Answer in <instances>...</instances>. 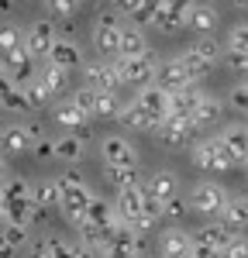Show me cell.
<instances>
[{
  "mask_svg": "<svg viewBox=\"0 0 248 258\" xmlns=\"http://www.w3.org/2000/svg\"><path fill=\"white\" fill-rule=\"evenodd\" d=\"M4 69H7V80L11 83L24 86L28 80H35V55H31L28 48H21V52H14V55L4 59Z\"/></svg>",
  "mask_w": 248,
  "mask_h": 258,
  "instance_id": "17",
  "label": "cell"
},
{
  "mask_svg": "<svg viewBox=\"0 0 248 258\" xmlns=\"http://www.w3.org/2000/svg\"><path fill=\"white\" fill-rule=\"evenodd\" d=\"M35 76H38V83L52 93V97L62 93V90H66V80H69V73H62V69H55V66H45V69L35 73Z\"/></svg>",
  "mask_w": 248,
  "mask_h": 258,
  "instance_id": "36",
  "label": "cell"
},
{
  "mask_svg": "<svg viewBox=\"0 0 248 258\" xmlns=\"http://www.w3.org/2000/svg\"><path fill=\"white\" fill-rule=\"evenodd\" d=\"M83 86H90V90H100V93H117V73H114V62H86L83 66Z\"/></svg>",
  "mask_w": 248,
  "mask_h": 258,
  "instance_id": "11",
  "label": "cell"
},
{
  "mask_svg": "<svg viewBox=\"0 0 248 258\" xmlns=\"http://www.w3.org/2000/svg\"><path fill=\"white\" fill-rule=\"evenodd\" d=\"M227 103H231V110H238V114H248V83H238V86L227 93Z\"/></svg>",
  "mask_w": 248,
  "mask_h": 258,
  "instance_id": "42",
  "label": "cell"
},
{
  "mask_svg": "<svg viewBox=\"0 0 248 258\" xmlns=\"http://www.w3.org/2000/svg\"><path fill=\"white\" fill-rule=\"evenodd\" d=\"M114 73L117 80L128 83V86H152L155 83V73H159V55L152 48H145L142 55H128V59H114Z\"/></svg>",
  "mask_w": 248,
  "mask_h": 258,
  "instance_id": "2",
  "label": "cell"
},
{
  "mask_svg": "<svg viewBox=\"0 0 248 258\" xmlns=\"http://www.w3.org/2000/svg\"><path fill=\"white\" fill-rule=\"evenodd\" d=\"M7 80V69H4V59H0V83Z\"/></svg>",
  "mask_w": 248,
  "mask_h": 258,
  "instance_id": "55",
  "label": "cell"
},
{
  "mask_svg": "<svg viewBox=\"0 0 248 258\" xmlns=\"http://www.w3.org/2000/svg\"><path fill=\"white\" fill-rule=\"evenodd\" d=\"M159 251L165 255H190L193 251V238L186 234L183 227H169V231H162L159 234Z\"/></svg>",
  "mask_w": 248,
  "mask_h": 258,
  "instance_id": "22",
  "label": "cell"
},
{
  "mask_svg": "<svg viewBox=\"0 0 248 258\" xmlns=\"http://www.w3.org/2000/svg\"><path fill=\"white\" fill-rule=\"evenodd\" d=\"M217 117H221V100L214 97V93H204V90H200V97H197V103H193V114H190L193 127L214 124Z\"/></svg>",
  "mask_w": 248,
  "mask_h": 258,
  "instance_id": "23",
  "label": "cell"
},
{
  "mask_svg": "<svg viewBox=\"0 0 248 258\" xmlns=\"http://www.w3.org/2000/svg\"><path fill=\"white\" fill-rule=\"evenodd\" d=\"M217 21H221V14L210 4H193L190 7V18H186V28L193 35H214L217 31Z\"/></svg>",
  "mask_w": 248,
  "mask_h": 258,
  "instance_id": "18",
  "label": "cell"
},
{
  "mask_svg": "<svg viewBox=\"0 0 248 258\" xmlns=\"http://www.w3.org/2000/svg\"><path fill=\"white\" fill-rule=\"evenodd\" d=\"M31 131L24 127V124H7L4 131H0V155H24L28 148H31Z\"/></svg>",
  "mask_w": 248,
  "mask_h": 258,
  "instance_id": "15",
  "label": "cell"
},
{
  "mask_svg": "<svg viewBox=\"0 0 248 258\" xmlns=\"http://www.w3.org/2000/svg\"><path fill=\"white\" fill-rule=\"evenodd\" d=\"M31 258H55V238L31 241Z\"/></svg>",
  "mask_w": 248,
  "mask_h": 258,
  "instance_id": "46",
  "label": "cell"
},
{
  "mask_svg": "<svg viewBox=\"0 0 248 258\" xmlns=\"http://www.w3.org/2000/svg\"><path fill=\"white\" fill-rule=\"evenodd\" d=\"M11 176V172H7V165H4V159H0V186H4V179Z\"/></svg>",
  "mask_w": 248,
  "mask_h": 258,
  "instance_id": "54",
  "label": "cell"
},
{
  "mask_svg": "<svg viewBox=\"0 0 248 258\" xmlns=\"http://www.w3.org/2000/svg\"><path fill=\"white\" fill-rule=\"evenodd\" d=\"M159 4H162V0H142V7L135 11V24H138V28H145V24H152V18H155V11H159Z\"/></svg>",
  "mask_w": 248,
  "mask_h": 258,
  "instance_id": "43",
  "label": "cell"
},
{
  "mask_svg": "<svg viewBox=\"0 0 248 258\" xmlns=\"http://www.w3.org/2000/svg\"><path fill=\"white\" fill-rule=\"evenodd\" d=\"M86 224L90 227H100V231H110L117 224V210L110 200H100V197H90L86 203Z\"/></svg>",
  "mask_w": 248,
  "mask_h": 258,
  "instance_id": "19",
  "label": "cell"
},
{
  "mask_svg": "<svg viewBox=\"0 0 248 258\" xmlns=\"http://www.w3.org/2000/svg\"><path fill=\"white\" fill-rule=\"evenodd\" d=\"M45 59H48V66H55V69H62V73H73V69H80V66H83V52H80L76 41L55 38Z\"/></svg>",
  "mask_w": 248,
  "mask_h": 258,
  "instance_id": "12",
  "label": "cell"
},
{
  "mask_svg": "<svg viewBox=\"0 0 248 258\" xmlns=\"http://www.w3.org/2000/svg\"><path fill=\"white\" fill-rule=\"evenodd\" d=\"M117 107H121L117 93H100V90H93V107H90V117H114V114H117Z\"/></svg>",
  "mask_w": 248,
  "mask_h": 258,
  "instance_id": "34",
  "label": "cell"
},
{
  "mask_svg": "<svg viewBox=\"0 0 248 258\" xmlns=\"http://www.w3.org/2000/svg\"><path fill=\"white\" fill-rule=\"evenodd\" d=\"M165 258H190V255H165Z\"/></svg>",
  "mask_w": 248,
  "mask_h": 258,
  "instance_id": "58",
  "label": "cell"
},
{
  "mask_svg": "<svg viewBox=\"0 0 248 258\" xmlns=\"http://www.w3.org/2000/svg\"><path fill=\"white\" fill-rule=\"evenodd\" d=\"M73 103H76V107H80L83 114H86V117H90V107H93V90H90V86H83V90H76V93H73Z\"/></svg>",
  "mask_w": 248,
  "mask_h": 258,
  "instance_id": "47",
  "label": "cell"
},
{
  "mask_svg": "<svg viewBox=\"0 0 248 258\" xmlns=\"http://www.w3.org/2000/svg\"><path fill=\"white\" fill-rule=\"evenodd\" d=\"M69 258H100L90 244H83V241H69Z\"/></svg>",
  "mask_w": 248,
  "mask_h": 258,
  "instance_id": "48",
  "label": "cell"
},
{
  "mask_svg": "<svg viewBox=\"0 0 248 258\" xmlns=\"http://www.w3.org/2000/svg\"><path fill=\"white\" fill-rule=\"evenodd\" d=\"M193 4H197V0H162L159 11H155V18H152V28L162 31V35H176V31H183Z\"/></svg>",
  "mask_w": 248,
  "mask_h": 258,
  "instance_id": "4",
  "label": "cell"
},
{
  "mask_svg": "<svg viewBox=\"0 0 248 258\" xmlns=\"http://www.w3.org/2000/svg\"><path fill=\"white\" fill-rule=\"evenodd\" d=\"M0 207H4V224H31L38 217V207L31 203V186L21 176H7L0 186Z\"/></svg>",
  "mask_w": 248,
  "mask_h": 258,
  "instance_id": "1",
  "label": "cell"
},
{
  "mask_svg": "<svg viewBox=\"0 0 248 258\" xmlns=\"http://www.w3.org/2000/svg\"><path fill=\"white\" fill-rule=\"evenodd\" d=\"M231 4H234V7H248V0H231Z\"/></svg>",
  "mask_w": 248,
  "mask_h": 258,
  "instance_id": "56",
  "label": "cell"
},
{
  "mask_svg": "<svg viewBox=\"0 0 248 258\" xmlns=\"http://www.w3.org/2000/svg\"><path fill=\"white\" fill-rule=\"evenodd\" d=\"M152 135L162 141L165 148H183V145L193 141L197 127H193V120H190V117H172V114H169L165 120L155 124V131H152Z\"/></svg>",
  "mask_w": 248,
  "mask_h": 258,
  "instance_id": "6",
  "label": "cell"
},
{
  "mask_svg": "<svg viewBox=\"0 0 248 258\" xmlns=\"http://www.w3.org/2000/svg\"><path fill=\"white\" fill-rule=\"evenodd\" d=\"M197 97H200V90H197V86L172 90V93H169V114H172V117H190V114H193Z\"/></svg>",
  "mask_w": 248,
  "mask_h": 258,
  "instance_id": "29",
  "label": "cell"
},
{
  "mask_svg": "<svg viewBox=\"0 0 248 258\" xmlns=\"http://www.w3.org/2000/svg\"><path fill=\"white\" fill-rule=\"evenodd\" d=\"M100 258H138V251H124V248H107Z\"/></svg>",
  "mask_w": 248,
  "mask_h": 258,
  "instance_id": "52",
  "label": "cell"
},
{
  "mask_svg": "<svg viewBox=\"0 0 248 258\" xmlns=\"http://www.w3.org/2000/svg\"><path fill=\"white\" fill-rule=\"evenodd\" d=\"M114 117L121 120L128 131H152V127H155V124L148 120V114H145V110L138 107V103H135V100H131V103H121Z\"/></svg>",
  "mask_w": 248,
  "mask_h": 258,
  "instance_id": "27",
  "label": "cell"
},
{
  "mask_svg": "<svg viewBox=\"0 0 248 258\" xmlns=\"http://www.w3.org/2000/svg\"><path fill=\"white\" fill-rule=\"evenodd\" d=\"M142 200H145V186H142V182L117 189V203H114L117 220H124V224H135V220L142 217Z\"/></svg>",
  "mask_w": 248,
  "mask_h": 258,
  "instance_id": "13",
  "label": "cell"
},
{
  "mask_svg": "<svg viewBox=\"0 0 248 258\" xmlns=\"http://www.w3.org/2000/svg\"><path fill=\"white\" fill-rule=\"evenodd\" d=\"M114 4H117V11L128 14V18H135V11L142 7V0H114Z\"/></svg>",
  "mask_w": 248,
  "mask_h": 258,
  "instance_id": "50",
  "label": "cell"
},
{
  "mask_svg": "<svg viewBox=\"0 0 248 258\" xmlns=\"http://www.w3.org/2000/svg\"><path fill=\"white\" fill-rule=\"evenodd\" d=\"M52 14H59V18H73V14H80L83 0H41Z\"/></svg>",
  "mask_w": 248,
  "mask_h": 258,
  "instance_id": "41",
  "label": "cell"
},
{
  "mask_svg": "<svg viewBox=\"0 0 248 258\" xmlns=\"http://www.w3.org/2000/svg\"><path fill=\"white\" fill-rule=\"evenodd\" d=\"M0 107L11 110V114H28V110H31L28 100H24V90H21L18 83H11V80L0 83Z\"/></svg>",
  "mask_w": 248,
  "mask_h": 258,
  "instance_id": "30",
  "label": "cell"
},
{
  "mask_svg": "<svg viewBox=\"0 0 248 258\" xmlns=\"http://www.w3.org/2000/svg\"><path fill=\"white\" fill-rule=\"evenodd\" d=\"M31 203L38 207V210H48V207H59V186H55V179H41L31 186Z\"/></svg>",
  "mask_w": 248,
  "mask_h": 258,
  "instance_id": "31",
  "label": "cell"
},
{
  "mask_svg": "<svg viewBox=\"0 0 248 258\" xmlns=\"http://www.w3.org/2000/svg\"><path fill=\"white\" fill-rule=\"evenodd\" d=\"M52 148H55V159L59 162H80L83 155H86V141L80 138V135H59V138L52 141Z\"/></svg>",
  "mask_w": 248,
  "mask_h": 258,
  "instance_id": "25",
  "label": "cell"
},
{
  "mask_svg": "<svg viewBox=\"0 0 248 258\" xmlns=\"http://www.w3.org/2000/svg\"><path fill=\"white\" fill-rule=\"evenodd\" d=\"M217 141L224 145V152L231 155L234 165H245V159H248V127L245 124H231V127H224V131L217 135Z\"/></svg>",
  "mask_w": 248,
  "mask_h": 258,
  "instance_id": "14",
  "label": "cell"
},
{
  "mask_svg": "<svg viewBox=\"0 0 248 258\" xmlns=\"http://www.w3.org/2000/svg\"><path fill=\"white\" fill-rule=\"evenodd\" d=\"M21 90H24V100H28V107H31V110H35V107H45V103H52V93L38 83V76H35V80H28Z\"/></svg>",
  "mask_w": 248,
  "mask_h": 258,
  "instance_id": "37",
  "label": "cell"
},
{
  "mask_svg": "<svg viewBox=\"0 0 248 258\" xmlns=\"http://www.w3.org/2000/svg\"><path fill=\"white\" fill-rule=\"evenodd\" d=\"M221 59H224L231 69H248V55H241V52H227V48H224V55H221Z\"/></svg>",
  "mask_w": 248,
  "mask_h": 258,
  "instance_id": "49",
  "label": "cell"
},
{
  "mask_svg": "<svg viewBox=\"0 0 248 258\" xmlns=\"http://www.w3.org/2000/svg\"><path fill=\"white\" fill-rule=\"evenodd\" d=\"M52 117L59 120L62 127H69V131H76V127H86V124H90V117H86V114H83V110L69 97L52 103Z\"/></svg>",
  "mask_w": 248,
  "mask_h": 258,
  "instance_id": "24",
  "label": "cell"
},
{
  "mask_svg": "<svg viewBox=\"0 0 248 258\" xmlns=\"http://www.w3.org/2000/svg\"><path fill=\"white\" fill-rule=\"evenodd\" d=\"M0 227H4V231H0V238L7 241L14 251L28 244V227H24V224H0Z\"/></svg>",
  "mask_w": 248,
  "mask_h": 258,
  "instance_id": "39",
  "label": "cell"
},
{
  "mask_svg": "<svg viewBox=\"0 0 248 258\" xmlns=\"http://www.w3.org/2000/svg\"><path fill=\"white\" fill-rule=\"evenodd\" d=\"M224 48H227V52H241V55H248V21H241V24L231 28Z\"/></svg>",
  "mask_w": 248,
  "mask_h": 258,
  "instance_id": "38",
  "label": "cell"
},
{
  "mask_svg": "<svg viewBox=\"0 0 248 258\" xmlns=\"http://www.w3.org/2000/svg\"><path fill=\"white\" fill-rule=\"evenodd\" d=\"M31 155L38 162H48V159H55V148H52L48 138H38V135H35V138H31Z\"/></svg>",
  "mask_w": 248,
  "mask_h": 258,
  "instance_id": "45",
  "label": "cell"
},
{
  "mask_svg": "<svg viewBox=\"0 0 248 258\" xmlns=\"http://www.w3.org/2000/svg\"><path fill=\"white\" fill-rule=\"evenodd\" d=\"M176 62H179V69H183V76H186V83H190V86H197V83H200L207 73H210V66H207V62L200 59L193 48L179 52V55H176Z\"/></svg>",
  "mask_w": 248,
  "mask_h": 258,
  "instance_id": "28",
  "label": "cell"
},
{
  "mask_svg": "<svg viewBox=\"0 0 248 258\" xmlns=\"http://www.w3.org/2000/svg\"><path fill=\"white\" fill-rule=\"evenodd\" d=\"M145 193H148V197H155L159 203H165V200L179 197V179H176V172H169V169H159V172H152V176H148Z\"/></svg>",
  "mask_w": 248,
  "mask_h": 258,
  "instance_id": "16",
  "label": "cell"
},
{
  "mask_svg": "<svg viewBox=\"0 0 248 258\" xmlns=\"http://www.w3.org/2000/svg\"><path fill=\"white\" fill-rule=\"evenodd\" d=\"M148 48L145 41V31L138 24H121V38H117V59H128V55H142Z\"/></svg>",
  "mask_w": 248,
  "mask_h": 258,
  "instance_id": "21",
  "label": "cell"
},
{
  "mask_svg": "<svg viewBox=\"0 0 248 258\" xmlns=\"http://www.w3.org/2000/svg\"><path fill=\"white\" fill-rule=\"evenodd\" d=\"M21 48H24V31L14 28V24H4V28H0V59L14 55Z\"/></svg>",
  "mask_w": 248,
  "mask_h": 258,
  "instance_id": "33",
  "label": "cell"
},
{
  "mask_svg": "<svg viewBox=\"0 0 248 258\" xmlns=\"http://www.w3.org/2000/svg\"><path fill=\"white\" fill-rule=\"evenodd\" d=\"M231 238H234V231H227L224 224H207V227L197 231L193 244H204V248H214V251H224Z\"/></svg>",
  "mask_w": 248,
  "mask_h": 258,
  "instance_id": "26",
  "label": "cell"
},
{
  "mask_svg": "<svg viewBox=\"0 0 248 258\" xmlns=\"http://www.w3.org/2000/svg\"><path fill=\"white\" fill-rule=\"evenodd\" d=\"M0 7H11V0H0Z\"/></svg>",
  "mask_w": 248,
  "mask_h": 258,
  "instance_id": "57",
  "label": "cell"
},
{
  "mask_svg": "<svg viewBox=\"0 0 248 258\" xmlns=\"http://www.w3.org/2000/svg\"><path fill=\"white\" fill-rule=\"evenodd\" d=\"M0 224H4V207H0Z\"/></svg>",
  "mask_w": 248,
  "mask_h": 258,
  "instance_id": "59",
  "label": "cell"
},
{
  "mask_svg": "<svg viewBox=\"0 0 248 258\" xmlns=\"http://www.w3.org/2000/svg\"><path fill=\"white\" fill-rule=\"evenodd\" d=\"M227 193L217 186V182H210V179H204V182H197L193 186V193H190V210H197V214H204V217H214V214H221V207H224Z\"/></svg>",
  "mask_w": 248,
  "mask_h": 258,
  "instance_id": "5",
  "label": "cell"
},
{
  "mask_svg": "<svg viewBox=\"0 0 248 258\" xmlns=\"http://www.w3.org/2000/svg\"><path fill=\"white\" fill-rule=\"evenodd\" d=\"M107 182H110L114 189L135 186V182H138V165H107Z\"/></svg>",
  "mask_w": 248,
  "mask_h": 258,
  "instance_id": "35",
  "label": "cell"
},
{
  "mask_svg": "<svg viewBox=\"0 0 248 258\" xmlns=\"http://www.w3.org/2000/svg\"><path fill=\"white\" fill-rule=\"evenodd\" d=\"M193 52H197V55H200L207 66H214V62L224 55V45L214 38V35H197V41H193Z\"/></svg>",
  "mask_w": 248,
  "mask_h": 258,
  "instance_id": "32",
  "label": "cell"
},
{
  "mask_svg": "<svg viewBox=\"0 0 248 258\" xmlns=\"http://www.w3.org/2000/svg\"><path fill=\"white\" fill-rule=\"evenodd\" d=\"M186 214H190V203H186L183 197H172V200H165V203H162V217L165 220H176V224H179Z\"/></svg>",
  "mask_w": 248,
  "mask_h": 258,
  "instance_id": "40",
  "label": "cell"
},
{
  "mask_svg": "<svg viewBox=\"0 0 248 258\" xmlns=\"http://www.w3.org/2000/svg\"><path fill=\"white\" fill-rule=\"evenodd\" d=\"M55 258H69V241L55 238Z\"/></svg>",
  "mask_w": 248,
  "mask_h": 258,
  "instance_id": "53",
  "label": "cell"
},
{
  "mask_svg": "<svg viewBox=\"0 0 248 258\" xmlns=\"http://www.w3.org/2000/svg\"><path fill=\"white\" fill-rule=\"evenodd\" d=\"M221 224L234 234L241 227H248V197H227L224 207H221Z\"/></svg>",
  "mask_w": 248,
  "mask_h": 258,
  "instance_id": "20",
  "label": "cell"
},
{
  "mask_svg": "<svg viewBox=\"0 0 248 258\" xmlns=\"http://www.w3.org/2000/svg\"><path fill=\"white\" fill-rule=\"evenodd\" d=\"M117 38H121V18L114 11H103L100 18L93 21V45L100 48L103 55L117 59Z\"/></svg>",
  "mask_w": 248,
  "mask_h": 258,
  "instance_id": "7",
  "label": "cell"
},
{
  "mask_svg": "<svg viewBox=\"0 0 248 258\" xmlns=\"http://www.w3.org/2000/svg\"><path fill=\"white\" fill-rule=\"evenodd\" d=\"M135 103L148 114L152 124H159V120L169 117V93H165L162 86H155V83H152V86H142L138 97H135ZM152 131H155V127H152Z\"/></svg>",
  "mask_w": 248,
  "mask_h": 258,
  "instance_id": "10",
  "label": "cell"
},
{
  "mask_svg": "<svg viewBox=\"0 0 248 258\" xmlns=\"http://www.w3.org/2000/svg\"><path fill=\"white\" fill-rule=\"evenodd\" d=\"M190 258H221V251H214V248H204V244H193Z\"/></svg>",
  "mask_w": 248,
  "mask_h": 258,
  "instance_id": "51",
  "label": "cell"
},
{
  "mask_svg": "<svg viewBox=\"0 0 248 258\" xmlns=\"http://www.w3.org/2000/svg\"><path fill=\"white\" fill-rule=\"evenodd\" d=\"M245 169H248V159H245Z\"/></svg>",
  "mask_w": 248,
  "mask_h": 258,
  "instance_id": "60",
  "label": "cell"
},
{
  "mask_svg": "<svg viewBox=\"0 0 248 258\" xmlns=\"http://www.w3.org/2000/svg\"><path fill=\"white\" fill-rule=\"evenodd\" d=\"M100 155L103 165H138V152L124 135H107L100 141Z\"/></svg>",
  "mask_w": 248,
  "mask_h": 258,
  "instance_id": "9",
  "label": "cell"
},
{
  "mask_svg": "<svg viewBox=\"0 0 248 258\" xmlns=\"http://www.w3.org/2000/svg\"><path fill=\"white\" fill-rule=\"evenodd\" d=\"M190 162H193L200 172H227V169H234L231 155L224 152V145H221L217 138L197 141V145L190 148Z\"/></svg>",
  "mask_w": 248,
  "mask_h": 258,
  "instance_id": "3",
  "label": "cell"
},
{
  "mask_svg": "<svg viewBox=\"0 0 248 258\" xmlns=\"http://www.w3.org/2000/svg\"><path fill=\"white\" fill-rule=\"evenodd\" d=\"M221 258H248V238L234 234V238L227 241V248L221 251Z\"/></svg>",
  "mask_w": 248,
  "mask_h": 258,
  "instance_id": "44",
  "label": "cell"
},
{
  "mask_svg": "<svg viewBox=\"0 0 248 258\" xmlns=\"http://www.w3.org/2000/svg\"><path fill=\"white\" fill-rule=\"evenodd\" d=\"M55 38H59V31H55V24H52L48 18L31 21V28L24 31V48H28V52H31L35 59H45Z\"/></svg>",
  "mask_w": 248,
  "mask_h": 258,
  "instance_id": "8",
  "label": "cell"
}]
</instances>
